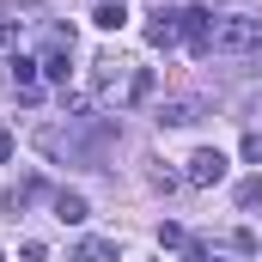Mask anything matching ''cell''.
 <instances>
[{"mask_svg": "<svg viewBox=\"0 0 262 262\" xmlns=\"http://www.w3.org/2000/svg\"><path fill=\"white\" fill-rule=\"evenodd\" d=\"M201 116H207L201 98H165V104H159V128H195Z\"/></svg>", "mask_w": 262, "mask_h": 262, "instance_id": "4", "label": "cell"}, {"mask_svg": "<svg viewBox=\"0 0 262 262\" xmlns=\"http://www.w3.org/2000/svg\"><path fill=\"white\" fill-rule=\"evenodd\" d=\"M67 262H116V244H110V238H79Z\"/></svg>", "mask_w": 262, "mask_h": 262, "instance_id": "8", "label": "cell"}, {"mask_svg": "<svg viewBox=\"0 0 262 262\" xmlns=\"http://www.w3.org/2000/svg\"><path fill=\"white\" fill-rule=\"evenodd\" d=\"M244 159H250V165H262V134H256V128L244 134Z\"/></svg>", "mask_w": 262, "mask_h": 262, "instance_id": "16", "label": "cell"}, {"mask_svg": "<svg viewBox=\"0 0 262 262\" xmlns=\"http://www.w3.org/2000/svg\"><path fill=\"white\" fill-rule=\"evenodd\" d=\"M232 250H238V256H262V238L250 226H238V232H232Z\"/></svg>", "mask_w": 262, "mask_h": 262, "instance_id": "11", "label": "cell"}, {"mask_svg": "<svg viewBox=\"0 0 262 262\" xmlns=\"http://www.w3.org/2000/svg\"><path fill=\"white\" fill-rule=\"evenodd\" d=\"M220 177H226V152H220V146H195V152H189V171H183V183L213 189Z\"/></svg>", "mask_w": 262, "mask_h": 262, "instance_id": "3", "label": "cell"}, {"mask_svg": "<svg viewBox=\"0 0 262 262\" xmlns=\"http://www.w3.org/2000/svg\"><path fill=\"white\" fill-rule=\"evenodd\" d=\"M244 122H250V128L262 134V92H256V98H250V116H244Z\"/></svg>", "mask_w": 262, "mask_h": 262, "instance_id": "17", "label": "cell"}, {"mask_svg": "<svg viewBox=\"0 0 262 262\" xmlns=\"http://www.w3.org/2000/svg\"><path fill=\"white\" fill-rule=\"evenodd\" d=\"M159 244H171V250H177V244H189V232H183V226H171V220H165V226H159Z\"/></svg>", "mask_w": 262, "mask_h": 262, "instance_id": "15", "label": "cell"}, {"mask_svg": "<svg viewBox=\"0 0 262 262\" xmlns=\"http://www.w3.org/2000/svg\"><path fill=\"white\" fill-rule=\"evenodd\" d=\"M122 18H128L122 0H98V6H92V25H98V31H122Z\"/></svg>", "mask_w": 262, "mask_h": 262, "instance_id": "10", "label": "cell"}, {"mask_svg": "<svg viewBox=\"0 0 262 262\" xmlns=\"http://www.w3.org/2000/svg\"><path fill=\"white\" fill-rule=\"evenodd\" d=\"M128 85H134V67L122 55H98L92 61V92L98 98H128Z\"/></svg>", "mask_w": 262, "mask_h": 262, "instance_id": "2", "label": "cell"}, {"mask_svg": "<svg viewBox=\"0 0 262 262\" xmlns=\"http://www.w3.org/2000/svg\"><path fill=\"white\" fill-rule=\"evenodd\" d=\"M146 92H152V73H146V67H134V85H128V104H140Z\"/></svg>", "mask_w": 262, "mask_h": 262, "instance_id": "14", "label": "cell"}, {"mask_svg": "<svg viewBox=\"0 0 262 262\" xmlns=\"http://www.w3.org/2000/svg\"><path fill=\"white\" fill-rule=\"evenodd\" d=\"M12 146H18V140H12V128H0V165L12 159Z\"/></svg>", "mask_w": 262, "mask_h": 262, "instance_id": "18", "label": "cell"}, {"mask_svg": "<svg viewBox=\"0 0 262 262\" xmlns=\"http://www.w3.org/2000/svg\"><path fill=\"white\" fill-rule=\"evenodd\" d=\"M0 43H6V25H0Z\"/></svg>", "mask_w": 262, "mask_h": 262, "instance_id": "19", "label": "cell"}, {"mask_svg": "<svg viewBox=\"0 0 262 262\" xmlns=\"http://www.w3.org/2000/svg\"><path fill=\"white\" fill-rule=\"evenodd\" d=\"M55 220H61V226H85V220H92L85 195H79V189H55Z\"/></svg>", "mask_w": 262, "mask_h": 262, "instance_id": "7", "label": "cell"}, {"mask_svg": "<svg viewBox=\"0 0 262 262\" xmlns=\"http://www.w3.org/2000/svg\"><path fill=\"white\" fill-rule=\"evenodd\" d=\"M232 195H238V207H262V177H244Z\"/></svg>", "mask_w": 262, "mask_h": 262, "instance_id": "12", "label": "cell"}, {"mask_svg": "<svg viewBox=\"0 0 262 262\" xmlns=\"http://www.w3.org/2000/svg\"><path fill=\"white\" fill-rule=\"evenodd\" d=\"M0 262H6V256H0Z\"/></svg>", "mask_w": 262, "mask_h": 262, "instance_id": "20", "label": "cell"}, {"mask_svg": "<svg viewBox=\"0 0 262 262\" xmlns=\"http://www.w3.org/2000/svg\"><path fill=\"white\" fill-rule=\"evenodd\" d=\"M37 195H43V183H12V189H6V220H18Z\"/></svg>", "mask_w": 262, "mask_h": 262, "instance_id": "9", "label": "cell"}, {"mask_svg": "<svg viewBox=\"0 0 262 262\" xmlns=\"http://www.w3.org/2000/svg\"><path fill=\"white\" fill-rule=\"evenodd\" d=\"M146 43H152V49H177V43H183V12H152Z\"/></svg>", "mask_w": 262, "mask_h": 262, "instance_id": "6", "label": "cell"}, {"mask_svg": "<svg viewBox=\"0 0 262 262\" xmlns=\"http://www.w3.org/2000/svg\"><path fill=\"white\" fill-rule=\"evenodd\" d=\"M183 43H189L195 55H213V18H207L201 6H189V12H183Z\"/></svg>", "mask_w": 262, "mask_h": 262, "instance_id": "5", "label": "cell"}, {"mask_svg": "<svg viewBox=\"0 0 262 262\" xmlns=\"http://www.w3.org/2000/svg\"><path fill=\"white\" fill-rule=\"evenodd\" d=\"M146 165H152V171H146V177H152V189H165V195H171V189H177V183H183V177H171V171H165V165H159V159H146Z\"/></svg>", "mask_w": 262, "mask_h": 262, "instance_id": "13", "label": "cell"}, {"mask_svg": "<svg viewBox=\"0 0 262 262\" xmlns=\"http://www.w3.org/2000/svg\"><path fill=\"white\" fill-rule=\"evenodd\" d=\"M213 55H262V18H213Z\"/></svg>", "mask_w": 262, "mask_h": 262, "instance_id": "1", "label": "cell"}]
</instances>
